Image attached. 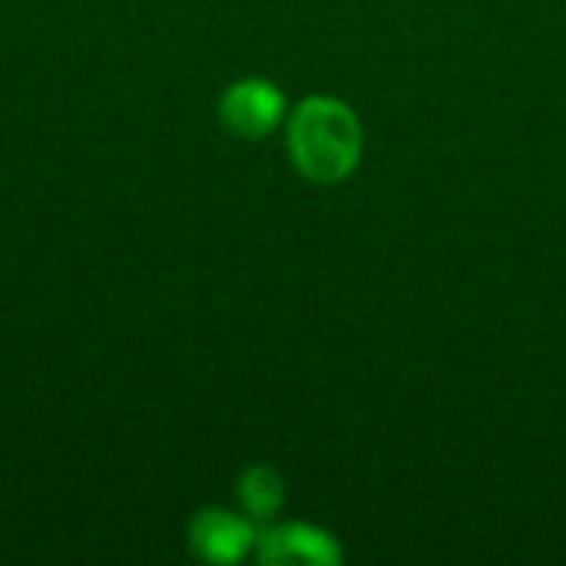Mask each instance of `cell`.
Masks as SVG:
<instances>
[{
	"label": "cell",
	"instance_id": "cell-1",
	"mask_svg": "<svg viewBox=\"0 0 566 566\" xmlns=\"http://www.w3.org/2000/svg\"><path fill=\"white\" fill-rule=\"evenodd\" d=\"M289 153L305 179L338 182L361 159V123L342 99L308 96L289 119Z\"/></svg>",
	"mask_w": 566,
	"mask_h": 566
},
{
	"label": "cell",
	"instance_id": "cell-4",
	"mask_svg": "<svg viewBox=\"0 0 566 566\" xmlns=\"http://www.w3.org/2000/svg\"><path fill=\"white\" fill-rule=\"evenodd\" d=\"M189 537H192L196 554L202 560H209V564H235L255 544L252 527L242 517H235L229 511H219V507L199 511L192 527H189Z\"/></svg>",
	"mask_w": 566,
	"mask_h": 566
},
{
	"label": "cell",
	"instance_id": "cell-5",
	"mask_svg": "<svg viewBox=\"0 0 566 566\" xmlns=\"http://www.w3.org/2000/svg\"><path fill=\"white\" fill-rule=\"evenodd\" d=\"M239 501L252 517H272L285 504V484L272 468H249L239 478Z\"/></svg>",
	"mask_w": 566,
	"mask_h": 566
},
{
	"label": "cell",
	"instance_id": "cell-3",
	"mask_svg": "<svg viewBox=\"0 0 566 566\" xmlns=\"http://www.w3.org/2000/svg\"><path fill=\"white\" fill-rule=\"evenodd\" d=\"M259 560L275 566H335L342 560V547L328 531H318L312 524H282L259 541Z\"/></svg>",
	"mask_w": 566,
	"mask_h": 566
},
{
	"label": "cell",
	"instance_id": "cell-2",
	"mask_svg": "<svg viewBox=\"0 0 566 566\" xmlns=\"http://www.w3.org/2000/svg\"><path fill=\"white\" fill-rule=\"evenodd\" d=\"M285 116V96L275 83L249 76L232 83L219 99V119L229 133L242 139L269 136Z\"/></svg>",
	"mask_w": 566,
	"mask_h": 566
}]
</instances>
